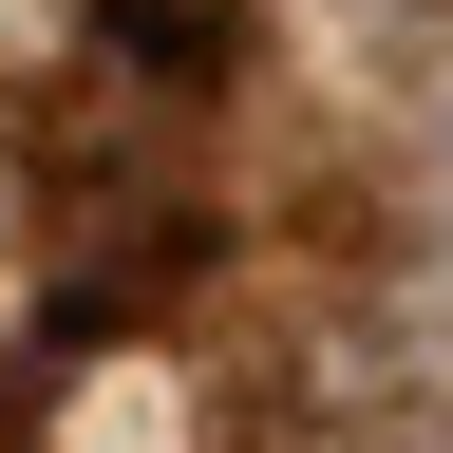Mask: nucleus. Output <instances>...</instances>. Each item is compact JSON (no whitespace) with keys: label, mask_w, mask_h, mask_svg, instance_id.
Returning a JSON list of instances; mask_svg holds the SVG:
<instances>
[{"label":"nucleus","mask_w":453,"mask_h":453,"mask_svg":"<svg viewBox=\"0 0 453 453\" xmlns=\"http://www.w3.org/2000/svg\"><path fill=\"white\" fill-rule=\"evenodd\" d=\"M0 453H38V434H19V396H0Z\"/></svg>","instance_id":"f257e3e1"}]
</instances>
